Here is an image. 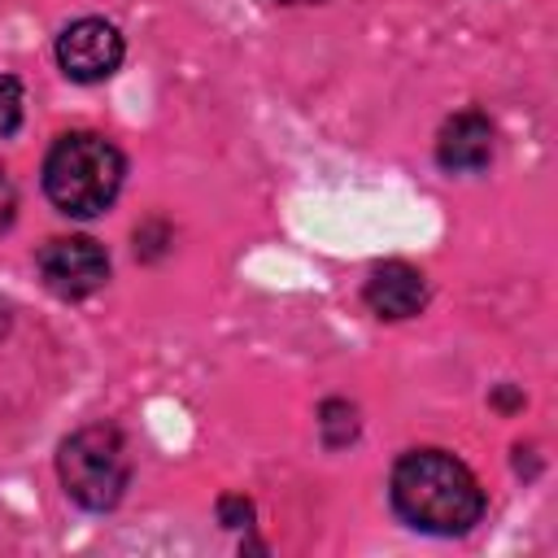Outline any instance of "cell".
Segmentation results:
<instances>
[{"mask_svg":"<svg viewBox=\"0 0 558 558\" xmlns=\"http://www.w3.org/2000/svg\"><path fill=\"white\" fill-rule=\"evenodd\" d=\"M392 506L397 514L436 536H458L480 523L484 488L480 480L445 449H414L392 471Z\"/></svg>","mask_w":558,"mask_h":558,"instance_id":"obj_1","label":"cell"},{"mask_svg":"<svg viewBox=\"0 0 558 558\" xmlns=\"http://www.w3.org/2000/svg\"><path fill=\"white\" fill-rule=\"evenodd\" d=\"M122 153L92 131L61 135L44 161V192L70 218H96L122 187Z\"/></svg>","mask_w":558,"mask_h":558,"instance_id":"obj_2","label":"cell"},{"mask_svg":"<svg viewBox=\"0 0 558 558\" xmlns=\"http://www.w3.org/2000/svg\"><path fill=\"white\" fill-rule=\"evenodd\" d=\"M57 471H61L65 493L78 506H87V510L118 506L122 493H126V480H131V453H126L122 432L105 427V423H92V427L74 432L61 445Z\"/></svg>","mask_w":558,"mask_h":558,"instance_id":"obj_3","label":"cell"},{"mask_svg":"<svg viewBox=\"0 0 558 558\" xmlns=\"http://www.w3.org/2000/svg\"><path fill=\"white\" fill-rule=\"evenodd\" d=\"M39 279L61 301H83L109 279V257L92 235H57L39 248Z\"/></svg>","mask_w":558,"mask_h":558,"instance_id":"obj_4","label":"cell"},{"mask_svg":"<svg viewBox=\"0 0 558 558\" xmlns=\"http://www.w3.org/2000/svg\"><path fill=\"white\" fill-rule=\"evenodd\" d=\"M122 35L105 17H78L57 39V61L78 83H100L122 65Z\"/></svg>","mask_w":558,"mask_h":558,"instance_id":"obj_5","label":"cell"},{"mask_svg":"<svg viewBox=\"0 0 558 558\" xmlns=\"http://www.w3.org/2000/svg\"><path fill=\"white\" fill-rule=\"evenodd\" d=\"M493 157V122L475 109H462L453 113L440 135H436V161L453 174H471V170H484Z\"/></svg>","mask_w":558,"mask_h":558,"instance_id":"obj_6","label":"cell"},{"mask_svg":"<svg viewBox=\"0 0 558 558\" xmlns=\"http://www.w3.org/2000/svg\"><path fill=\"white\" fill-rule=\"evenodd\" d=\"M423 301H427V283L405 262H384L366 279V305L379 318H410L423 310Z\"/></svg>","mask_w":558,"mask_h":558,"instance_id":"obj_7","label":"cell"},{"mask_svg":"<svg viewBox=\"0 0 558 558\" xmlns=\"http://www.w3.org/2000/svg\"><path fill=\"white\" fill-rule=\"evenodd\" d=\"M318 427H323V440H327L331 449H340V445H349V440L357 436V410H353L349 401H323Z\"/></svg>","mask_w":558,"mask_h":558,"instance_id":"obj_8","label":"cell"},{"mask_svg":"<svg viewBox=\"0 0 558 558\" xmlns=\"http://www.w3.org/2000/svg\"><path fill=\"white\" fill-rule=\"evenodd\" d=\"M17 122H22V87H17V78L0 74V140L13 135Z\"/></svg>","mask_w":558,"mask_h":558,"instance_id":"obj_9","label":"cell"},{"mask_svg":"<svg viewBox=\"0 0 558 558\" xmlns=\"http://www.w3.org/2000/svg\"><path fill=\"white\" fill-rule=\"evenodd\" d=\"M13 218H17V187H13L9 174L0 170V235L13 227Z\"/></svg>","mask_w":558,"mask_h":558,"instance_id":"obj_10","label":"cell"},{"mask_svg":"<svg viewBox=\"0 0 558 558\" xmlns=\"http://www.w3.org/2000/svg\"><path fill=\"white\" fill-rule=\"evenodd\" d=\"M218 514H222L227 527H240V523L253 519V506H248L244 497H222V501H218Z\"/></svg>","mask_w":558,"mask_h":558,"instance_id":"obj_11","label":"cell"},{"mask_svg":"<svg viewBox=\"0 0 558 558\" xmlns=\"http://www.w3.org/2000/svg\"><path fill=\"white\" fill-rule=\"evenodd\" d=\"M4 327H9V310H4V301H0V336H4Z\"/></svg>","mask_w":558,"mask_h":558,"instance_id":"obj_12","label":"cell"},{"mask_svg":"<svg viewBox=\"0 0 558 558\" xmlns=\"http://www.w3.org/2000/svg\"><path fill=\"white\" fill-rule=\"evenodd\" d=\"M279 4H314V0H279Z\"/></svg>","mask_w":558,"mask_h":558,"instance_id":"obj_13","label":"cell"}]
</instances>
